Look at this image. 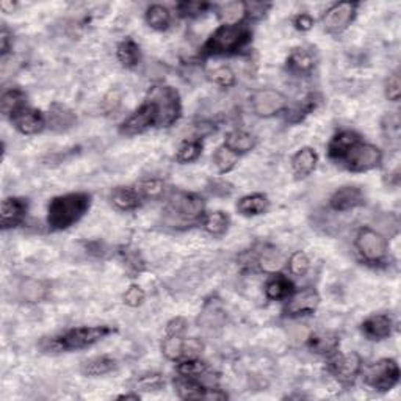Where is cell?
<instances>
[{
  "label": "cell",
  "instance_id": "6da1fadb",
  "mask_svg": "<svg viewBox=\"0 0 401 401\" xmlns=\"http://www.w3.org/2000/svg\"><path fill=\"white\" fill-rule=\"evenodd\" d=\"M91 207V195L67 193L53 198L47 206V224L52 230H66L84 218Z\"/></svg>",
  "mask_w": 401,
  "mask_h": 401
},
{
  "label": "cell",
  "instance_id": "7a4b0ae2",
  "mask_svg": "<svg viewBox=\"0 0 401 401\" xmlns=\"http://www.w3.org/2000/svg\"><path fill=\"white\" fill-rule=\"evenodd\" d=\"M206 202L202 196L190 192H173L165 207V220L171 228L187 229L202 223Z\"/></svg>",
  "mask_w": 401,
  "mask_h": 401
},
{
  "label": "cell",
  "instance_id": "3957f363",
  "mask_svg": "<svg viewBox=\"0 0 401 401\" xmlns=\"http://www.w3.org/2000/svg\"><path fill=\"white\" fill-rule=\"evenodd\" d=\"M251 38L253 32L246 24L220 25L204 43L201 53L206 57L232 55L244 49L251 43Z\"/></svg>",
  "mask_w": 401,
  "mask_h": 401
},
{
  "label": "cell",
  "instance_id": "277c9868",
  "mask_svg": "<svg viewBox=\"0 0 401 401\" xmlns=\"http://www.w3.org/2000/svg\"><path fill=\"white\" fill-rule=\"evenodd\" d=\"M117 331L112 326H80V328L67 329L63 334L51 338L47 350L52 351H74L85 350L104 341Z\"/></svg>",
  "mask_w": 401,
  "mask_h": 401
},
{
  "label": "cell",
  "instance_id": "5b68a950",
  "mask_svg": "<svg viewBox=\"0 0 401 401\" xmlns=\"http://www.w3.org/2000/svg\"><path fill=\"white\" fill-rule=\"evenodd\" d=\"M149 100H152L157 112V126L155 127H171L179 121L182 114V102L176 88L173 86H154L149 91Z\"/></svg>",
  "mask_w": 401,
  "mask_h": 401
},
{
  "label": "cell",
  "instance_id": "8992f818",
  "mask_svg": "<svg viewBox=\"0 0 401 401\" xmlns=\"http://www.w3.org/2000/svg\"><path fill=\"white\" fill-rule=\"evenodd\" d=\"M355 248L367 265L384 263L387 253H389V243L386 237L372 228H361L357 230Z\"/></svg>",
  "mask_w": 401,
  "mask_h": 401
},
{
  "label": "cell",
  "instance_id": "52a82bcc",
  "mask_svg": "<svg viewBox=\"0 0 401 401\" xmlns=\"http://www.w3.org/2000/svg\"><path fill=\"white\" fill-rule=\"evenodd\" d=\"M400 367L395 359L386 357L364 372V383L378 392H389L400 383Z\"/></svg>",
  "mask_w": 401,
  "mask_h": 401
},
{
  "label": "cell",
  "instance_id": "ba28073f",
  "mask_svg": "<svg viewBox=\"0 0 401 401\" xmlns=\"http://www.w3.org/2000/svg\"><path fill=\"white\" fill-rule=\"evenodd\" d=\"M383 163L381 149L370 143H359L351 149V152L346 155L345 160L341 163L351 173H367L378 168Z\"/></svg>",
  "mask_w": 401,
  "mask_h": 401
},
{
  "label": "cell",
  "instance_id": "9c48e42d",
  "mask_svg": "<svg viewBox=\"0 0 401 401\" xmlns=\"http://www.w3.org/2000/svg\"><path fill=\"white\" fill-rule=\"evenodd\" d=\"M251 108L259 118H273L287 110L289 99L284 93L271 88H262L251 94Z\"/></svg>",
  "mask_w": 401,
  "mask_h": 401
},
{
  "label": "cell",
  "instance_id": "30bf717a",
  "mask_svg": "<svg viewBox=\"0 0 401 401\" xmlns=\"http://www.w3.org/2000/svg\"><path fill=\"white\" fill-rule=\"evenodd\" d=\"M328 370L338 383L350 386L362 372V359L357 353H334L328 362Z\"/></svg>",
  "mask_w": 401,
  "mask_h": 401
},
{
  "label": "cell",
  "instance_id": "8fae6325",
  "mask_svg": "<svg viewBox=\"0 0 401 401\" xmlns=\"http://www.w3.org/2000/svg\"><path fill=\"white\" fill-rule=\"evenodd\" d=\"M359 4L357 2H337L332 4L324 11L322 22L324 30L331 35H341L351 25L357 15Z\"/></svg>",
  "mask_w": 401,
  "mask_h": 401
},
{
  "label": "cell",
  "instance_id": "7c38bea8",
  "mask_svg": "<svg viewBox=\"0 0 401 401\" xmlns=\"http://www.w3.org/2000/svg\"><path fill=\"white\" fill-rule=\"evenodd\" d=\"M157 126V112L152 100L146 99L126 121L121 122L119 133L124 137H135L146 132L147 129Z\"/></svg>",
  "mask_w": 401,
  "mask_h": 401
},
{
  "label": "cell",
  "instance_id": "4fadbf2b",
  "mask_svg": "<svg viewBox=\"0 0 401 401\" xmlns=\"http://www.w3.org/2000/svg\"><path fill=\"white\" fill-rule=\"evenodd\" d=\"M320 305V294L314 287H305L291 295L284 308V315L304 317L312 315Z\"/></svg>",
  "mask_w": 401,
  "mask_h": 401
},
{
  "label": "cell",
  "instance_id": "5bb4252c",
  "mask_svg": "<svg viewBox=\"0 0 401 401\" xmlns=\"http://www.w3.org/2000/svg\"><path fill=\"white\" fill-rule=\"evenodd\" d=\"M317 52L312 47H295L285 60V67L294 76H310L317 67Z\"/></svg>",
  "mask_w": 401,
  "mask_h": 401
},
{
  "label": "cell",
  "instance_id": "9a60e30c",
  "mask_svg": "<svg viewBox=\"0 0 401 401\" xmlns=\"http://www.w3.org/2000/svg\"><path fill=\"white\" fill-rule=\"evenodd\" d=\"M10 121L13 127L22 135L41 133L47 126V118L44 117V113L30 107L22 108V110L18 112L15 117H11Z\"/></svg>",
  "mask_w": 401,
  "mask_h": 401
},
{
  "label": "cell",
  "instance_id": "2e32d148",
  "mask_svg": "<svg viewBox=\"0 0 401 401\" xmlns=\"http://www.w3.org/2000/svg\"><path fill=\"white\" fill-rule=\"evenodd\" d=\"M362 206H365V195L361 188L353 185L341 187L329 198V207L334 212H350Z\"/></svg>",
  "mask_w": 401,
  "mask_h": 401
},
{
  "label": "cell",
  "instance_id": "e0dca14e",
  "mask_svg": "<svg viewBox=\"0 0 401 401\" xmlns=\"http://www.w3.org/2000/svg\"><path fill=\"white\" fill-rule=\"evenodd\" d=\"M29 212V202L24 198H5L2 201V212H0V226L4 230L18 228L25 220Z\"/></svg>",
  "mask_w": 401,
  "mask_h": 401
},
{
  "label": "cell",
  "instance_id": "ac0fdd59",
  "mask_svg": "<svg viewBox=\"0 0 401 401\" xmlns=\"http://www.w3.org/2000/svg\"><path fill=\"white\" fill-rule=\"evenodd\" d=\"M362 141L361 135L355 131H341L337 132L328 143V157L336 162L342 163L346 155L351 152V149Z\"/></svg>",
  "mask_w": 401,
  "mask_h": 401
},
{
  "label": "cell",
  "instance_id": "d6986e66",
  "mask_svg": "<svg viewBox=\"0 0 401 401\" xmlns=\"http://www.w3.org/2000/svg\"><path fill=\"white\" fill-rule=\"evenodd\" d=\"M361 331L369 341H384V338L392 336L393 320L387 314H373L362 322Z\"/></svg>",
  "mask_w": 401,
  "mask_h": 401
},
{
  "label": "cell",
  "instance_id": "ffe728a7",
  "mask_svg": "<svg viewBox=\"0 0 401 401\" xmlns=\"http://www.w3.org/2000/svg\"><path fill=\"white\" fill-rule=\"evenodd\" d=\"M47 126H49L53 132H66L76 126L77 114L74 113L70 107L60 102H53L49 107V113H47Z\"/></svg>",
  "mask_w": 401,
  "mask_h": 401
},
{
  "label": "cell",
  "instance_id": "44dd1931",
  "mask_svg": "<svg viewBox=\"0 0 401 401\" xmlns=\"http://www.w3.org/2000/svg\"><path fill=\"white\" fill-rule=\"evenodd\" d=\"M341 346V337L336 332L320 331L310 334L308 338V348L318 356H332Z\"/></svg>",
  "mask_w": 401,
  "mask_h": 401
},
{
  "label": "cell",
  "instance_id": "7402d4cb",
  "mask_svg": "<svg viewBox=\"0 0 401 401\" xmlns=\"http://www.w3.org/2000/svg\"><path fill=\"white\" fill-rule=\"evenodd\" d=\"M265 296L270 301H287L295 294V285L287 276L281 273H273L265 282Z\"/></svg>",
  "mask_w": 401,
  "mask_h": 401
},
{
  "label": "cell",
  "instance_id": "603a6c76",
  "mask_svg": "<svg viewBox=\"0 0 401 401\" xmlns=\"http://www.w3.org/2000/svg\"><path fill=\"white\" fill-rule=\"evenodd\" d=\"M49 284L41 280H33V277H25L18 285V296L20 301L27 304H37L44 301L49 295Z\"/></svg>",
  "mask_w": 401,
  "mask_h": 401
},
{
  "label": "cell",
  "instance_id": "cb8c5ba5",
  "mask_svg": "<svg viewBox=\"0 0 401 401\" xmlns=\"http://www.w3.org/2000/svg\"><path fill=\"white\" fill-rule=\"evenodd\" d=\"M318 163V154L315 152L314 147L304 146L294 154L291 157V169L296 178L304 179L315 171Z\"/></svg>",
  "mask_w": 401,
  "mask_h": 401
},
{
  "label": "cell",
  "instance_id": "d4e9b609",
  "mask_svg": "<svg viewBox=\"0 0 401 401\" xmlns=\"http://www.w3.org/2000/svg\"><path fill=\"white\" fill-rule=\"evenodd\" d=\"M110 202L119 212H132L141 206V196L137 188L114 187L110 193Z\"/></svg>",
  "mask_w": 401,
  "mask_h": 401
},
{
  "label": "cell",
  "instance_id": "484cf974",
  "mask_svg": "<svg viewBox=\"0 0 401 401\" xmlns=\"http://www.w3.org/2000/svg\"><path fill=\"white\" fill-rule=\"evenodd\" d=\"M221 25H239L244 24L248 18V4L246 2H229L223 4L216 8Z\"/></svg>",
  "mask_w": 401,
  "mask_h": 401
},
{
  "label": "cell",
  "instance_id": "4316f807",
  "mask_svg": "<svg viewBox=\"0 0 401 401\" xmlns=\"http://www.w3.org/2000/svg\"><path fill=\"white\" fill-rule=\"evenodd\" d=\"M114 369H117V359L108 355L94 356L80 364L81 375L91 376V378L107 375V373L113 372Z\"/></svg>",
  "mask_w": 401,
  "mask_h": 401
},
{
  "label": "cell",
  "instance_id": "83f0119b",
  "mask_svg": "<svg viewBox=\"0 0 401 401\" xmlns=\"http://www.w3.org/2000/svg\"><path fill=\"white\" fill-rule=\"evenodd\" d=\"M223 145L240 157V155H244L253 151L257 145V140L253 133L239 131V129H237V131H232L226 135Z\"/></svg>",
  "mask_w": 401,
  "mask_h": 401
},
{
  "label": "cell",
  "instance_id": "f1b7e54d",
  "mask_svg": "<svg viewBox=\"0 0 401 401\" xmlns=\"http://www.w3.org/2000/svg\"><path fill=\"white\" fill-rule=\"evenodd\" d=\"M270 209V201L262 193H253L246 195L237 202V212L243 216H259L267 213Z\"/></svg>",
  "mask_w": 401,
  "mask_h": 401
},
{
  "label": "cell",
  "instance_id": "f546056e",
  "mask_svg": "<svg viewBox=\"0 0 401 401\" xmlns=\"http://www.w3.org/2000/svg\"><path fill=\"white\" fill-rule=\"evenodd\" d=\"M27 107V94L20 88H10L0 98V110L5 118L15 117L18 112Z\"/></svg>",
  "mask_w": 401,
  "mask_h": 401
},
{
  "label": "cell",
  "instance_id": "4dcf8cb0",
  "mask_svg": "<svg viewBox=\"0 0 401 401\" xmlns=\"http://www.w3.org/2000/svg\"><path fill=\"white\" fill-rule=\"evenodd\" d=\"M257 265H259L261 271L268 275L280 273L285 265V257L280 249L275 246H263V249L257 256Z\"/></svg>",
  "mask_w": 401,
  "mask_h": 401
},
{
  "label": "cell",
  "instance_id": "1f68e13d",
  "mask_svg": "<svg viewBox=\"0 0 401 401\" xmlns=\"http://www.w3.org/2000/svg\"><path fill=\"white\" fill-rule=\"evenodd\" d=\"M320 100L322 98L318 96V94L315 93L308 94L300 104H296L294 108H290V110H285L287 112V121L290 124H298V122H301L303 119L308 118L310 113L315 112V108L320 105Z\"/></svg>",
  "mask_w": 401,
  "mask_h": 401
},
{
  "label": "cell",
  "instance_id": "d6a6232c",
  "mask_svg": "<svg viewBox=\"0 0 401 401\" xmlns=\"http://www.w3.org/2000/svg\"><path fill=\"white\" fill-rule=\"evenodd\" d=\"M117 58L127 70L137 66L141 61V49L138 43H135L132 38H126L124 41H121L117 47Z\"/></svg>",
  "mask_w": 401,
  "mask_h": 401
},
{
  "label": "cell",
  "instance_id": "836d02e7",
  "mask_svg": "<svg viewBox=\"0 0 401 401\" xmlns=\"http://www.w3.org/2000/svg\"><path fill=\"white\" fill-rule=\"evenodd\" d=\"M174 387L182 400H204L207 392V386L201 384L196 378L180 376L174 383Z\"/></svg>",
  "mask_w": 401,
  "mask_h": 401
},
{
  "label": "cell",
  "instance_id": "e575fe53",
  "mask_svg": "<svg viewBox=\"0 0 401 401\" xmlns=\"http://www.w3.org/2000/svg\"><path fill=\"white\" fill-rule=\"evenodd\" d=\"M146 24L155 32H165L171 25V13L160 4H154L146 10Z\"/></svg>",
  "mask_w": 401,
  "mask_h": 401
},
{
  "label": "cell",
  "instance_id": "d590c367",
  "mask_svg": "<svg viewBox=\"0 0 401 401\" xmlns=\"http://www.w3.org/2000/svg\"><path fill=\"white\" fill-rule=\"evenodd\" d=\"M201 224L207 234L213 235V237H221L228 232L230 220L226 212H223V210H216V212L206 213Z\"/></svg>",
  "mask_w": 401,
  "mask_h": 401
},
{
  "label": "cell",
  "instance_id": "8d00e7d4",
  "mask_svg": "<svg viewBox=\"0 0 401 401\" xmlns=\"http://www.w3.org/2000/svg\"><path fill=\"white\" fill-rule=\"evenodd\" d=\"M212 160L220 174H228L232 171V169L237 166V163H239V155L230 151V149H228L224 145H221L220 147H216Z\"/></svg>",
  "mask_w": 401,
  "mask_h": 401
},
{
  "label": "cell",
  "instance_id": "74e56055",
  "mask_svg": "<svg viewBox=\"0 0 401 401\" xmlns=\"http://www.w3.org/2000/svg\"><path fill=\"white\" fill-rule=\"evenodd\" d=\"M137 192L140 193L141 199L147 201H157L160 199L166 192V183L162 179L152 178V179H145L138 183Z\"/></svg>",
  "mask_w": 401,
  "mask_h": 401
},
{
  "label": "cell",
  "instance_id": "f35d334b",
  "mask_svg": "<svg viewBox=\"0 0 401 401\" xmlns=\"http://www.w3.org/2000/svg\"><path fill=\"white\" fill-rule=\"evenodd\" d=\"M119 256H121L122 262H124V265H126V270L131 275H133V277L146 270V262H145V259H143L141 254L138 253L137 249L124 246V248H121Z\"/></svg>",
  "mask_w": 401,
  "mask_h": 401
},
{
  "label": "cell",
  "instance_id": "ab89813d",
  "mask_svg": "<svg viewBox=\"0 0 401 401\" xmlns=\"http://www.w3.org/2000/svg\"><path fill=\"white\" fill-rule=\"evenodd\" d=\"M202 154V143L199 140H185L178 149L176 160L179 163H192L196 162Z\"/></svg>",
  "mask_w": 401,
  "mask_h": 401
},
{
  "label": "cell",
  "instance_id": "60d3db41",
  "mask_svg": "<svg viewBox=\"0 0 401 401\" xmlns=\"http://www.w3.org/2000/svg\"><path fill=\"white\" fill-rule=\"evenodd\" d=\"M206 372H207V364L201 361L199 357L182 359L178 365L179 376H183V378H199Z\"/></svg>",
  "mask_w": 401,
  "mask_h": 401
},
{
  "label": "cell",
  "instance_id": "b9f144b4",
  "mask_svg": "<svg viewBox=\"0 0 401 401\" xmlns=\"http://www.w3.org/2000/svg\"><path fill=\"white\" fill-rule=\"evenodd\" d=\"M215 8L212 4L207 2H190V0H185V2H179L176 5V10H178L180 18H199L202 15H206L209 10Z\"/></svg>",
  "mask_w": 401,
  "mask_h": 401
},
{
  "label": "cell",
  "instance_id": "7bdbcfd3",
  "mask_svg": "<svg viewBox=\"0 0 401 401\" xmlns=\"http://www.w3.org/2000/svg\"><path fill=\"white\" fill-rule=\"evenodd\" d=\"M165 384V376L160 375V373H147V375H141L140 378H137L135 389L141 392H157L162 390Z\"/></svg>",
  "mask_w": 401,
  "mask_h": 401
},
{
  "label": "cell",
  "instance_id": "ee69618b",
  "mask_svg": "<svg viewBox=\"0 0 401 401\" xmlns=\"http://www.w3.org/2000/svg\"><path fill=\"white\" fill-rule=\"evenodd\" d=\"M310 259L304 251H295L289 259V270L290 273L296 277H303L309 273Z\"/></svg>",
  "mask_w": 401,
  "mask_h": 401
},
{
  "label": "cell",
  "instance_id": "f6af8a7d",
  "mask_svg": "<svg viewBox=\"0 0 401 401\" xmlns=\"http://www.w3.org/2000/svg\"><path fill=\"white\" fill-rule=\"evenodd\" d=\"M163 356L169 361H182L183 359V337H168L162 343Z\"/></svg>",
  "mask_w": 401,
  "mask_h": 401
},
{
  "label": "cell",
  "instance_id": "bcb514c9",
  "mask_svg": "<svg viewBox=\"0 0 401 401\" xmlns=\"http://www.w3.org/2000/svg\"><path fill=\"white\" fill-rule=\"evenodd\" d=\"M210 80L213 81L215 85H218L221 88H232L235 85V74L230 70L229 66H218L215 67L213 71H210L209 74Z\"/></svg>",
  "mask_w": 401,
  "mask_h": 401
},
{
  "label": "cell",
  "instance_id": "7dc6e473",
  "mask_svg": "<svg viewBox=\"0 0 401 401\" xmlns=\"http://www.w3.org/2000/svg\"><path fill=\"white\" fill-rule=\"evenodd\" d=\"M383 132L386 135L387 140L390 141H398L400 138V118L397 113H387L383 118Z\"/></svg>",
  "mask_w": 401,
  "mask_h": 401
},
{
  "label": "cell",
  "instance_id": "c3c4849f",
  "mask_svg": "<svg viewBox=\"0 0 401 401\" xmlns=\"http://www.w3.org/2000/svg\"><path fill=\"white\" fill-rule=\"evenodd\" d=\"M145 290H143L140 285L133 284L124 291V295H122V303L129 305V308H140V305L145 303Z\"/></svg>",
  "mask_w": 401,
  "mask_h": 401
},
{
  "label": "cell",
  "instance_id": "681fc988",
  "mask_svg": "<svg viewBox=\"0 0 401 401\" xmlns=\"http://www.w3.org/2000/svg\"><path fill=\"white\" fill-rule=\"evenodd\" d=\"M384 93H386V98L389 99V100H392V102H398L400 100V96H401V81H400L398 72L390 74L389 79L386 80Z\"/></svg>",
  "mask_w": 401,
  "mask_h": 401
},
{
  "label": "cell",
  "instance_id": "f907efd6",
  "mask_svg": "<svg viewBox=\"0 0 401 401\" xmlns=\"http://www.w3.org/2000/svg\"><path fill=\"white\" fill-rule=\"evenodd\" d=\"M188 328V322L183 317H176L169 320L166 324V336L168 337H183Z\"/></svg>",
  "mask_w": 401,
  "mask_h": 401
},
{
  "label": "cell",
  "instance_id": "816d5d0a",
  "mask_svg": "<svg viewBox=\"0 0 401 401\" xmlns=\"http://www.w3.org/2000/svg\"><path fill=\"white\" fill-rule=\"evenodd\" d=\"M204 350V343L199 338L192 337V338H183V359L190 357H198Z\"/></svg>",
  "mask_w": 401,
  "mask_h": 401
},
{
  "label": "cell",
  "instance_id": "f5cc1de1",
  "mask_svg": "<svg viewBox=\"0 0 401 401\" xmlns=\"http://www.w3.org/2000/svg\"><path fill=\"white\" fill-rule=\"evenodd\" d=\"M294 25L296 30L309 32L312 27L315 25V19L312 18L309 13H298V15L294 18Z\"/></svg>",
  "mask_w": 401,
  "mask_h": 401
},
{
  "label": "cell",
  "instance_id": "db71d44e",
  "mask_svg": "<svg viewBox=\"0 0 401 401\" xmlns=\"http://www.w3.org/2000/svg\"><path fill=\"white\" fill-rule=\"evenodd\" d=\"M121 105V96L118 91H110L102 100V108H104V112L108 113H113L118 110V107Z\"/></svg>",
  "mask_w": 401,
  "mask_h": 401
},
{
  "label": "cell",
  "instance_id": "11a10c76",
  "mask_svg": "<svg viewBox=\"0 0 401 401\" xmlns=\"http://www.w3.org/2000/svg\"><path fill=\"white\" fill-rule=\"evenodd\" d=\"M11 43H13L11 32L6 29V25H4L2 32H0V53H2V57H6V53L11 51Z\"/></svg>",
  "mask_w": 401,
  "mask_h": 401
},
{
  "label": "cell",
  "instance_id": "9f6ffc18",
  "mask_svg": "<svg viewBox=\"0 0 401 401\" xmlns=\"http://www.w3.org/2000/svg\"><path fill=\"white\" fill-rule=\"evenodd\" d=\"M210 192L216 196H229L230 193L234 192V188L230 183L224 182V180H213V185L210 188Z\"/></svg>",
  "mask_w": 401,
  "mask_h": 401
},
{
  "label": "cell",
  "instance_id": "6f0895ef",
  "mask_svg": "<svg viewBox=\"0 0 401 401\" xmlns=\"http://www.w3.org/2000/svg\"><path fill=\"white\" fill-rule=\"evenodd\" d=\"M204 400L223 401V400H228V393L220 389H213V387H207V392H206V397H204Z\"/></svg>",
  "mask_w": 401,
  "mask_h": 401
},
{
  "label": "cell",
  "instance_id": "680465c9",
  "mask_svg": "<svg viewBox=\"0 0 401 401\" xmlns=\"http://www.w3.org/2000/svg\"><path fill=\"white\" fill-rule=\"evenodd\" d=\"M15 4L13 2H2L0 4V8H2L5 13H13V10H15Z\"/></svg>",
  "mask_w": 401,
  "mask_h": 401
},
{
  "label": "cell",
  "instance_id": "91938a15",
  "mask_svg": "<svg viewBox=\"0 0 401 401\" xmlns=\"http://www.w3.org/2000/svg\"><path fill=\"white\" fill-rule=\"evenodd\" d=\"M119 400H140L138 393H126V395H119Z\"/></svg>",
  "mask_w": 401,
  "mask_h": 401
}]
</instances>
